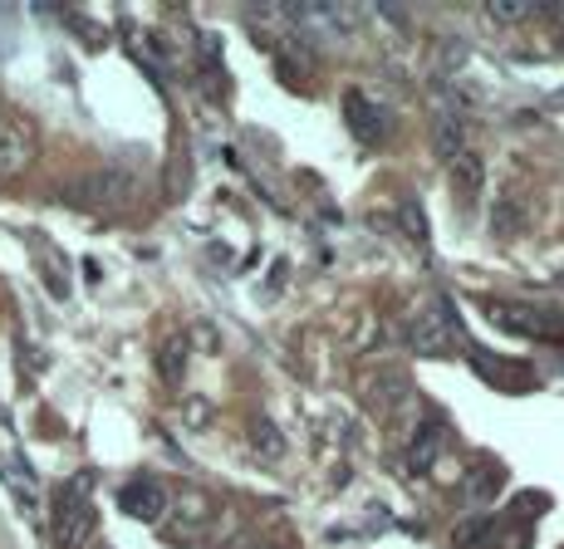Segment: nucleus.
<instances>
[{
    "instance_id": "9b49d317",
    "label": "nucleus",
    "mask_w": 564,
    "mask_h": 549,
    "mask_svg": "<svg viewBox=\"0 0 564 549\" xmlns=\"http://www.w3.org/2000/svg\"><path fill=\"white\" fill-rule=\"evenodd\" d=\"M442 447H447L442 422H422L417 437H412V447H408V466L412 471H432V466H437V457H442Z\"/></svg>"
},
{
    "instance_id": "f03ea898",
    "label": "nucleus",
    "mask_w": 564,
    "mask_h": 549,
    "mask_svg": "<svg viewBox=\"0 0 564 549\" xmlns=\"http://www.w3.org/2000/svg\"><path fill=\"white\" fill-rule=\"evenodd\" d=\"M94 525H99V515H94V501H89V481H74V486L59 491V501H54V545L84 549L94 540Z\"/></svg>"
},
{
    "instance_id": "2eb2a0df",
    "label": "nucleus",
    "mask_w": 564,
    "mask_h": 549,
    "mask_svg": "<svg viewBox=\"0 0 564 549\" xmlns=\"http://www.w3.org/2000/svg\"><path fill=\"white\" fill-rule=\"evenodd\" d=\"M496 486H501V466H491V461H481V471H476V476H466V495H471V501L496 495Z\"/></svg>"
},
{
    "instance_id": "20e7f679",
    "label": "nucleus",
    "mask_w": 564,
    "mask_h": 549,
    "mask_svg": "<svg viewBox=\"0 0 564 549\" xmlns=\"http://www.w3.org/2000/svg\"><path fill=\"white\" fill-rule=\"evenodd\" d=\"M40 153V133L25 113H0V177H20Z\"/></svg>"
},
{
    "instance_id": "f8f14e48",
    "label": "nucleus",
    "mask_w": 564,
    "mask_h": 549,
    "mask_svg": "<svg viewBox=\"0 0 564 549\" xmlns=\"http://www.w3.org/2000/svg\"><path fill=\"white\" fill-rule=\"evenodd\" d=\"M432 143H437V153L447 157H457V153H466V133H462V123H457V113H442L437 118V133H432Z\"/></svg>"
},
{
    "instance_id": "f257e3e1",
    "label": "nucleus",
    "mask_w": 564,
    "mask_h": 549,
    "mask_svg": "<svg viewBox=\"0 0 564 549\" xmlns=\"http://www.w3.org/2000/svg\"><path fill=\"white\" fill-rule=\"evenodd\" d=\"M133 197H138V177L123 172V167L89 172L84 182H74V187L64 191V201H69V207H84V211H118Z\"/></svg>"
},
{
    "instance_id": "f3484780",
    "label": "nucleus",
    "mask_w": 564,
    "mask_h": 549,
    "mask_svg": "<svg viewBox=\"0 0 564 549\" xmlns=\"http://www.w3.org/2000/svg\"><path fill=\"white\" fill-rule=\"evenodd\" d=\"M251 437H256V447H265V451H270V457H280V447H285V441L270 432V422H256V432H251Z\"/></svg>"
},
{
    "instance_id": "9d476101",
    "label": "nucleus",
    "mask_w": 564,
    "mask_h": 549,
    "mask_svg": "<svg viewBox=\"0 0 564 549\" xmlns=\"http://www.w3.org/2000/svg\"><path fill=\"white\" fill-rule=\"evenodd\" d=\"M172 510L182 515V525H177V535H187V540H197V535L212 530V520H216V510H212V501L197 491H187L182 501H172Z\"/></svg>"
},
{
    "instance_id": "4468645a",
    "label": "nucleus",
    "mask_w": 564,
    "mask_h": 549,
    "mask_svg": "<svg viewBox=\"0 0 564 549\" xmlns=\"http://www.w3.org/2000/svg\"><path fill=\"white\" fill-rule=\"evenodd\" d=\"M491 226H496V235H520V226H525V211H520L511 197H501V201H496V211H491Z\"/></svg>"
},
{
    "instance_id": "ddd939ff",
    "label": "nucleus",
    "mask_w": 564,
    "mask_h": 549,
    "mask_svg": "<svg viewBox=\"0 0 564 549\" xmlns=\"http://www.w3.org/2000/svg\"><path fill=\"white\" fill-rule=\"evenodd\" d=\"M158 373L167 383H182V373H187V339H167L158 349Z\"/></svg>"
},
{
    "instance_id": "39448f33",
    "label": "nucleus",
    "mask_w": 564,
    "mask_h": 549,
    "mask_svg": "<svg viewBox=\"0 0 564 549\" xmlns=\"http://www.w3.org/2000/svg\"><path fill=\"white\" fill-rule=\"evenodd\" d=\"M344 123H349V133L359 138L364 147H378L393 138V118H388V109L373 99V94L364 89H349L344 94Z\"/></svg>"
},
{
    "instance_id": "1a4fd4ad",
    "label": "nucleus",
    "mask_w": 564,
    "mask_h": 549,
    "mask_svg": "<svg viewBox=\"0 0 564 549\" xmlns=\"http://www.w3.org/2000/svg\"><path fill=\"white\" fill-rule=\"evenodd\" d=\"M447 177H452V197H457V207H476L486 191V163L466 147V153H457L447 163Z\"/></svg>"
},
{
    "instance_id": "6e6552de",
    "label": "nucleus",
    "mask_w": 564,
    "mask_h": 549,
    "mask_svg": "<svg viewBox=\"0 0 564 549\" xmlns=\"http://www.w3.org/2000/svg\"><path fill=\"white\" fill-rule=\"evenodd\" d=\"M452 339H457V329H452V319L437 309H417L408 325V343L417 353H452Z\"/></svg>"
},
{
    "instance_id": "a211bd4d",
    "label": "nucleus",
    "mask_w": 564,
    "mask_h": 549,
    "mask_svg": "<svg viewBox=\"0 0 564 549\" xmlns=\"http://www.w3.org/2000/svg\"><path fill=\"white\" fill-rule=\"evenodd\" d=\"M226 549H260V545H256V540H231Z\"/></svg>"
},
{
    "instance_id": "0eeeda50",
    "label": "nucleus",
    "mask_w": 564,
    "mask_h": 549,
    "mask_svg": "<svg viewBox=\"0 0 564 549\" xmlns=\"http://www.w3.org/2000/svg\"><path fill=\"white\" fill-rule=\"evenodd\" d=\"M471 369H476V378H486L491 387H501V393H535L540 387L535 369H525V363H516V359H491V353H481V349H471Z\"/></svg>"
},
{
    "instance_id": "423d86ee",
    "label": "nucleus",
    "mask_w": 564,
    "mask_h": 549,
    "mask_svg": "<svg viewBox=\"0 0 564 549\" xmlns=\"http://www.w3.org/2000/svg\"><path fill=\"white\" fill-rule=\"evenodd\" d=\"M118 505H123L128 520H143V525H158L162 515L172 510V495L162 491V481L153 476H133L118 486Z\"/></svg>"
},
{
    "instance_id": "7ed1b4c3",
    "label": "nucleus",
    "mask_w": 564,
    "mask_h": 549,
    "mask_svg": "<svg viewBox=\"0 0 564 549\" xmlns=\"http://www.w3.org/2000/svg\"><path fill=\"white\" fill-rule=\"evenodd\" d=\"M486 319L506 333H520V339H545V343H564V319L550 315V309H530V305H486Z\"/></svg>"
},
{
    "instance_id": "dca6fc26",
    "label": "nucleus",
    "mask_w": 564,
    "mask_h": 549,
    "mask_svg": "<svg viewBox=\"0 0 564 549\" xmlns=\"http://www.w3.org/2000/svg\"><path fill=\"white\" fill-rule=\"evenodd\" d=\"M486 15L491 20H506V25H516V20H530V15H540L535 6H486Z\"/></svg>"
}]
</instances>
